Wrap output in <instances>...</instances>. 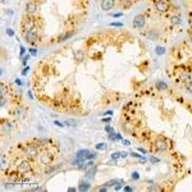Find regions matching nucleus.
I'll return each mask as SVG.
<instances>
[{"mask_svg": "<svg viewBox=\"0 0 192 192\" xmlns=\"http://www.w3.org/2000/svg\"><path fill=\"white\" fill-rule=\"evenodd\" d=\"M23 152L28 159H33V158H36V156H38V147H37V145H35V143H28V145L24 146Z\"/></svg>", "mask_w": 192, "mask_h": 192, "instance_id": "nucleus-1", "label": "nucleus"}, {"mask_svg": "<svg viewBox=\"0 0 192 192\" xmlns=\"http://www.w3.org/2000/svg\"><path fill=\"white\" fill-rule=\"evenodd\" d=\"M35 26H36V21H35V18H32V17H26V18H23V21H22V28H23L24 32L32 31L35 28Z\"/></svg>", "mask_w": 192, "mask_h": 192, "instance_id": "nucleus-2", "label": "nucleus"}, {"mask_svg": "<svg viewBox=\"0 0 192 192\" xmlns=\"http://www.w3.org/2000/svg\"><path fill=\"white\" fill-rule=\"evenodd\" d=\"M32 169V164L30 160H22L21 163L17 166L18 173H22V174H26V173H30Z\"/></svg>", "mask_w": 192, "mask_h": 192, "instance_id": "nucleus-3", "label": "nucleus"}, {"mask_svg": "<svg viewBox=\"0 0 192 192\" xmlns=\"http://www.w3.org/2000/svg\"><path fill=\"white\" fill-rule=\"evenodd\" d=\"M96 156L95 152H91L90 150H81V151L77 152V159L79 161H83V160H88V159H94Z\"/></svg>", "mask_w": 192, "mask_h": 192, "instance_id": "nucleus-4", "label": "nucleus"}, {"mask_svg": "<svg viewBox=\"0 0 192 192\" xmlns=\"http://www.w3.org/2000/svg\"><path fill=\"white\" fill-rule=\"evenodd\" d=\"M38 160H40V163L42 165H50L51 163H53V160H54V156H53V154H51V152L45 151L42 154H40V158H38Z\"/></svg>", "mask_w": 192, "mask_h": 192, "instance_id": "nucleus-5", "label": "nucleus"}, {"mask_svg": "<svg viewBox=\"0 0 192 192\" xmlns=\"http://www.w3.org/2000/svg\"><path fill=\"white\" fill-rule=\"evenodd\" d=\"M155 147H156L158 151L165 152V151H168L169 145H168V142H166V140L164 138V137H159V138L155 141Z\"/></svg>", "mask_w": 192, "mask_h": 192, "instance_id": "nucleus-6", "label": "nucleus"}, {"mask_svg": "<svg viewBox=\"0 0 192 192\" xmlns=\"http://www.w3.org/2000/svg\"><path fill=\"white\" fill-rule=\"evenodd\" d=\"M24 40L27 41L28 44H36L37 42V32L33 31V30L24 32Z\"/></svg>", "mask_w": 192, "mask_h": 192, "instance_id": "nucleus-7", "label": "nucleus"}, {"mask_svg": "<svg viewBox=\"0 0 192 192\" xmlns=\"http://www.w3.org/2000/svg\"><path fill=\"white\" fill-rule=\"evenodd\" d=\"M155 9L159 13H165V12H168L169 5H168V3H166L165 0H156L155 1Z\"/></svg>", "mask_w": 192, "mask_h": 192, "instance_id": "nucleus-8", "label": "nucleus"}, {"mask_svg": "<svg viewBox=\"0 0 192 192\" xmlns=\"http://www.w3.org/2000/svg\"><path fill=\"white\" fill-rule=\"evenodd\" d=\"M146 23V18H145V15L143 14H138V15H136L133 19V26L136 28H142L143 26H145Z\"/></svg>", "mask_w": 192, "mask_h": 192, "instance_id": "nucleus-9", "label": "nucleus"}, {"mask_svg": "<svg viewBox=\"0 0 192 192\" xmlns=\"http://www.w3.org/2000/svg\"><path fill=\"white\" fill-rule=\"evenodd\" d=\"M115 5V0H102L101 1V9L105 12H109L114 8Z\"/></svg>", "mask_w": 192, "mask_h": 192, "instance_id": "nucleus-10", "label": "nucleus"}, {"mask_svg": "<svg viewBox=\"0 0 192 192\" xmlns=\"http://www.w3.org/2000/svg\"><path fill=\"white\" fill-rule=\"evenodd\" d=\"M37 10V4L33 1H28L27 4H26V13H28V14H31V13H35Z\"/></svg>", "mask_w": 192, "mask_h": 192, "instance_id": "nucleus-11", "label": "nucleus"}, {"mask_svg": "<svg viewBox=\"0 0 192 192\" xmlns=\"http://www.w3.org/2000/svg\"><path fill=\"white\" fill-rule=\"evenodd\" d=\"M73 56H74V60L78 63L83 62V59H85V53H83L82 50H76L74 53H73Z\"/></svg>", "mask_w": 192, "mask_h": 192, "instance_id": "nucleus-12", "label": "nucleus"}, {"mask_svg": "<svg viewBox=\"0 0 192 192\" xmlns=\"http://www.w3.org/2000/svg\"><path fill=\"white\" fill-rule=\"evenodd\" d=\"M73 35H74V32L73 31H67V32H64L63 35H60L59 38H58V41H59V42H64L65 40H68V38L72 37Z\"/></svg>", "mask_w": 192, "mask_h": 192, "instance_id": "nucleus-13", "label": "nucleus"}, {"mask_svg": "<svg viewBox=\"0 0 192 192\" xmlns=\"http://www.w3.org/2000/svg\"><path fill=\"white\" fill-rule=\"evenodd\" d=\"M123 131H124V132H126V133H128V134L133 133V131H134L133 124H132V123H129V122L124 123V124H123Z\"/></svg>", "mask_w": 192, "mask_h": 192, "instance_id": "nucleus-14", "label": "nucleus"}, {"mask_svg": "<svg viewBox=\"0 0 192 192\" xmlns=\"http://www.w3.org/2000/svg\"><path fill=\"white\" fill-rule=\"evenodd\" d=\"M10 131H12V123H9V122L3 123V126H1V132L3 133H10Z\"/></svg>", "mask_w": 192, "mask_h": 192, "instance_id": "nucleus-15", "label": "nucleus"}, {"mask_svg": "<svg viewBox=\"0 0 192 192\" xmlns=\"http://www.w3.org/2000/svg\"><path fill=\"white\" fill-rule=\"evenodd\" d=\"M94 165H95V163L92 161V160H90V161H87V163H86V164L81 165V166H79V168H81V169H83V170H86V172H87L88 169H91V168H92V166H94Z\"/></svg>", "mask_w": 192, "mask_h": 192, "instance_id": "nucleus-16", "label": "nucleus"}, {"mask_svg": "<svg viewBox=\"0 0 192 192\" xmlns=\"http://www.w3.org/2000/svg\"><path fill=\"white\" fill-rule=\"evenodd\" d=\"M96 172H97V168H96V166L94 165V166H92L91 169H88V170H87V173H86V178H92V177H94V174H95Z\"/></svg>", "mask_w": 192, "mask_h": 192, "instance_id": "nucleus-17", "label": "nucleus"}, {"mask_svg": "<svg viewBox=\"0 0 192 192\" xmlns=\"http://www.w3.org/2000/svg\"><path fill=\"white\" fill-rule=\"evenodd\" d=\"M90 187H91V184H90L88 182H82V183L79 184L78 190L79 191H87V190H90Z\"/></svg>", "mask_w": 192, "mask_h": 192, "instance_id": "nucleus-18", "label": "nucleus"}, {"mask_svg": "<svg viewBox=\"0 0 192 192\" xmlns=\"http://www.w3.org/2000/svg\"><path fill=\"white\" fill-rule=\"evenodd\" d=\"M170 23L173 26L179 24V23H181V17H179V15H173V17L170 18Z\"/></svg>", "mask_w": 192, "mask_h": 192, "instance_id": "nucleus-19", "label": "nucleus"}, {"mask_svg": "<svg viewBox=\"0 0 192 192\" xmlns=\"http://www.w3.org/2000/svg\"><path fill=\"white\" fill-rule=\"evenodd\" d=\"M156 87H158V90H166L168 88V85L163 81H158L156 82Z\"/></svg>", "mask_w": 192, "mask_h": 192, "instance_id": "nucleus-20", "label": "nucleus"}, {"mask_svg": "<svg viewBox=\"0 0 192 192\" xmlns=\"http://www.w3.org/2000/svg\"><path fill=\"white\" fill-rule=\"evenodd\" d=\"M65 126L76 127V126H77V120H74V119H67V120H65Z\"/></svg>", "mask_w": 192, "mask_h": 192, "instance_id": "nucleus-21", "label": "nucleus"}, {"mask_svg": "<svg viewBox=\"0 0 192 192\" xmlns=\"http://www.w3.org/2000/svg\"><path fill=\"white\" fill-rule=\"evenodd\" d=\"M147 191H161V187H159L158 184H151L147 188Z\"/></svg>", "mask_w": 192, "mask_h": 192, "instance_id": "nucleus-22", "label": "nucleus"}, {"mask_svg": "<svg viewBox=\"0 0 192 192\" xmlns=\"http://www.w3.org/2000/svg\"><path fill=\"white\" fill-rule=\"evenodd\" d=\"M155 53L158 54V55H163V54L165 53V49H164V47H161V46H158L155 49Z\"/></svg>", "mask_w": 192, "mask_h": 192, "instance_id": "nucleus-23", "label": "nucleus"}, {"mask_svg": "<svg viewBox=\"0 0 192 192\" xmlns=\"http://www.w3.org/2000/svg\"><path fill=\"white\" fill-rule=\"evenodd\" d=\"M186 88H187L188 92H191V94H192V81H188V82H187V85H186Z\"/></svg>", "mask_w": 192, "mask_h": 192, "instance_id": "nucleus-24", "label": "nucleus"}, {"mask_svg": "<svg viewBox=\"0 0 192 192\" xmlns=\"http://www.w3.org/2000/svg\"><path fill=\"white\" fill-rule=\"evenodd\" d=\"M96 149H97V150H105V149H106V146H105V143H97V145H96Z\"/></svg>", "mask_w": 192, "mask_h": 192, "instance_id": "nucleus-25", "label": "nucleus"}, {"mask_svg": "<svg viewBox=\"0 0 192 192\" xmlns=\"http://www.w3.org/2000/svg\"><path fill=\"white\" fill-rule=\"evenodd\" d=\"M120 156H122V152H114L113 155H111V159H113V160H117L118 158H120Z\"/></svg>", "mask_w": 192, "mask_h": 192, "instance_id": "nucleus-26", "label": "nucleus"}, {"mask_svg": "<svg viewBox=\"0 0 192 192\" xmlns=\"http://www.w3.org/2000/svg\"><path fill=\"white\" fill-rule=\"evenodd\" d=\"M131 155L134 156V158H138V159H142V160H145V158H143L142 155H140V154H136V152H131Z\"/></svg>", "mask_w": 192, "mask_h": 192, "instance_id": "nucleus-27", "label": "nucleus"}, {"mask_svg": "<svg viewBox=\"0 0 192 192\" xmlns=\"http://www.w3.org/2000/svg\"><path fill=\"white\" fill-rule=\"evenodd\" d=\"M123 183H124V182H123V181H120V182H118V186H115V187H114V188H115V190H117V191H118V190H120V188H122V186H123Z\"/></svg>", "mask_w": 192, "mask_h": 192, "instance_id": "nucleus-28", "label": "nucleus"}, {"mask_svg": "<svg viewBox=\"0 0 192 192\" xmlns=\"http://www.w3.org/2000/svg\"><path fill=\"white\" fill-rule=\"evenodd\" d=\"M150 161H151V163H159L160 160L158 158H155V156H150Z\"/></svg>", "mask_w": 192, "mask_h": 192, "instance_id": "nucleus-29", "label": "nucleus"}, {"mask_svg": "<svg viewBox=\"0 0 192 192\" xmlns=\"http://www.w3.org/2000/svg\"><path fill=\"white\" fill-rule=\"evenodd\" d=\"M6 35H8V36H14V32H13L12 28H8V30H6Z\"/></svg>", "mask_w": 192, "mask_h": 192, "instance_id": "nucleus-30", "label": "nucleus"}, {"mask_svg": "<svg viewBox=\"0 0 192 192\" xmlns=\"http://www.w3.org/2000/svg\"><path fill=\"white\" fill-rule=\"evenodd\" d=\"M132 178L134 179V181H137V179L140 178V175H138V173L137 172H134V173H132Z\"/></svg>", "mask_w": 192, "mask_h": 192, "instance_id": "nucleus-31", "label": "nucleus"}, {"mask_svg": "<svg viewBox=\"0 0 192 192\" xmlns=\"http://www.w3.org/2000/svg\"><path fill=\"white\" fill-rule=\"evenodd\" d=\"M105 131H106V132H109V133H113V132H114L113 128H111L110 126H106V127H105Z\"/></svg>", "mask_w": 192, "mask_h": 192, "instance_id": "nucleus-32", "label": "nucleus"}, {"mask_svg": "<svg viewBox=\"0 0 192 192\" xmlns=\"http://www.w3.org/2000/svg\"><path fill=\"white\" fill-rule=\"evenodd\" d=\"M28 59H30V55H26V56H23V64H27Z\"/></svg>", "mask_w": 192, "mask_h": 192, "instance_id": "nucleus-33", "label": "nucleus"}, {"mask_svg": "<svg viewBox=\"0 0 192 192\" xmlns=\"http://www.w3.org/2000/svg\"><path fill=\"white\" fill-rule=\"evenodd\" d=\"M28 70H30V67H26V68L23 69V72H22V74L26 76V74H27V72H28Z\"/></svg>", "mask_w": 192, "mask_h": 192, "instance_id": "nucleus-34", "label": "nucleus"}, {"mask_svg": "<svg viewBox=\"0 0 192 192\" xmlns=\"http://www.w3.org/2000/svg\"><path fill=\"white\" fill-rule=\"evenodd\" d=\"M54 124H55V126H58V127H63V126H64V124L60 123L59 120H55V122H54Z\"/></svg>", "mask_w": 192, "mask_h": 192, "instance_id": "nucleus-35", "label": "nucleus"}, {"mask_svg": "<svg viewBox=\"0 0 192 192\" xmlns=\"http://www.w3.org/2000/svg\"><path fill=\"white\" fill-rule=\"evenodd\" d=\"M28 51H30V53H31V55H36V54H37L36 49H30V50H28Z\"/></svg>", "mask_w": 192, "mask_h": 192, "instance_id": "nucleus-36", "label": "nucleus"}, {"mask_svg": "<svg viewBox=\"0 0 192 192\" xmlns=\"http://www.w3.org/2000/svg\"><path fill=\"white\" fill-rule=\"evenodd\" d=\"M24 53H26V49H24V47H23V46H21V56H22V58H23V55H24Z\"/></svg>", "mask_w": 192, "mask_h": 192, "instance_id": "nucleus-37", "label": "nucleus"}, {"mask_svg": "<svg viewBox=\"0 0 192 192\" xmlns=\"http://www.w3.org/2000/svg\"><path fill=\"white\" fill-rule=\"evenodd\" d=\"M115 140H122V134L120 133H115Z\"/></svg>", "mask_w": 192, "mask_h": 192, "instance_id": "nucleus-38", "label": "nucleus"}, {"mask_svg": "<svg viewBox=\"0 0 192 192\" xmlns=\"http://www.w3.org/2000/svg\"><path fill=\"white\" fill-rule=\"evenodd\" d=\"M122 15H123V13H115V14H113V17L118 18V17H122Z\"/></svg>", "mask_w": 192, "mask_h": 192, "instance_id": "nucleus-39", "label": "nucleus"}, {"mask_svg": "<svg viewBox=\"0 0 192 192\" xmlns=\"http://www.w3.org/2000/svg\"><path fill=\"white\" fill-rule=\"evenodd\" d=\"M110 26H114V27H122L123 24H122V23H111Z\"/></svg>", "mask_w": 192, "mask_h": 192, "instance_id": "nucleus-40", "label": "nucleus"}, {"mask_svg": "<svg viewBox=\"0 0 192 192\" xmlns=\"http://www.w3.org/2000/svg\"><path fill=\"white\" fill-rule=\"evenodd\" d=\"M111 114H113V111L111 110H108V111H105L104 113V115H110V117H111Z\"/></svg>", "mask_w": 192, "mask_h": 192, "instance_id": "nucleus-41", "label": "nucleus"}, {"mask_svg": "<svg viewBox=\"0 0 192 192\" xmlns=\"http://www.w3.org/2000/svg\"><path fill=\"white\" fill-rule=\"evenodd\" d=\"M138 151H140V152H142V154H146V152H147L145 149H141V147H138Z\"/></svg>", "mask_w": 192, "mask_h": 192, "instance_id": "nucleus-42", "label": "nucleus"}, {"mask_svg": "<svg viewBox=\"0 0 192 192\" xmlns=\"http://www.w3.org/2000/svg\"><path fill=\"white\" fill-rule=\"evenodd\" d=\"M123 143H124V145H127V146H128V145H131L129 141H128V140H124V141H123Z\"/></svg>", "mask_w": 192, "mask_h": 192, "instance_id": "nucleus-43", "label": "nucleus"}, {"mask_svg": "<svg viewBox=\"0 0 192 192\" xmlns=\"http://www.w3.org/2000/svg\"><path fill=\"white\" fill-rule=\"evenodd\" d=\"M15 83H17V85H22V82L19 81V79H15Z\"/></svg>", "mask_w": 192, "mask_h": 192, "instance_id": "nucleus-44", "label": "nucleus"}, {"mask_svg": "<svg viewBox=\"0 0 192 192\" xmlns=\"http://www.w3.org/2000/svg\"><path fill=\"white\" fill-rule=\"evenodd\" d=\"M127 156V152H122V158H126Z\"/></svg>", "mask_w": 192, "mask_h": 192, "instance_id": "nucleus-45", "label": "nucleus"}, {"mask_svg": "<svg viewBox=\"0 0 192 192\" xmlns=\"http://www.w3.org/2000/svg\"><path fill=\"white\" fill-rule=\"evenodd\" d=\"M102 120H104V122H109V120H110V118H104Z\"/></svg>", "mask_w": 192, "mask_h": 192, "instance_id": "nucleus-46", "label": "nucleus"}, {"mask_svg": "<svg viewBox=\"0 0 192 192\" xmlns=\"http://www.w3.org/2000/svg\"><path fill=\"white\" fill-rule=\"evenodd\" d=\"M126 191H132V187H126Z\"/></svg>", "mask_w": 192, "mask_h": 192, "instance_id": "nucleus-47", "label": "nucleus"}]
</instances>
